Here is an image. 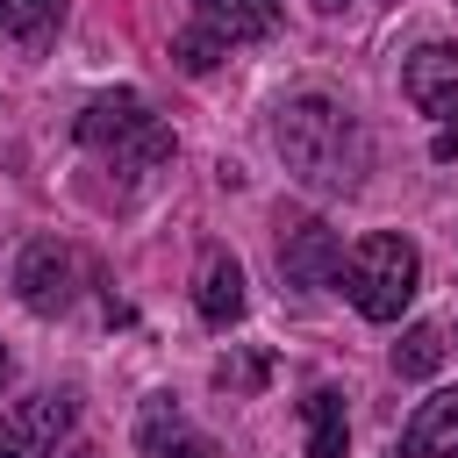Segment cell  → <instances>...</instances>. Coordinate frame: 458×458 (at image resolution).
<instances>
[{"mask_svg":"<svg viewBox=\"0 0 458 458\" xmlns=\"http://www.w3.org/2000/svg\"><path fill=\"white\" fill-rule=\"evenodd\" d=\"M72 136L114 172V179H143V172H157V165H172V129L150 114V100L143 93H129V86H114V93H93L86 107H79V122H72Z\"/></svg>","mask_w":458,"mask_h":458,"instance_id":"cell-2","label":"cell"},{"mask_svg":"<svg viewBox=\"0 0 458 458\" xmlns=\"http://www.w3.org/2000/svg\"><path fill=\"white\" fill-rule=\"evenodd\" d=\"M193 7H200V29L222 43H258L279 29V0H193Z\"/></svg>","mask_w":458,"mask_h":458,"instance_id":"cell-10","label":"cell"},{"mask_svg":"<svg viewBox=\"0 0 458 458\" xmlns=\"http://www.w3.org/2000/svg\"><path fill=\"white\" fill-rule=\"evenodd\" d=\"M64 21V0H0V36L14 50H43Z\"/></svg>","mask_w":458,"mask_h":458,"instance_id":"cell-12","label":"cell"},{"mask_svg":"<svg viewBox=\"0 0 458 458\" xmlns=\"http://www.w3.org/2000/svg\"><path fill=\"white\" fill-rule=\"evenodd\" d=\"M72 415H79L72 394H29L0 422V458H57V437L72 429Z\"/></svg>","mask_w":458,"mask_h":458,"instance_id":"cell-5","label":"cell"},{"mask_svg":"<svg viewBox=\"0 0 458 458\" xmlns=\"http://www.w3.org/2000/svg\"><path fill=\"white\" fill-rule=\"evenodd\" d=\"M172 437H179V408H172V394H150L143 415H136V444L143 451H165Z\"/></svg>","mask_w":458,"mask_h":458,"instance_id":"cell-15","label":"cell"},{"mask_svg":"<svg viewBox=\"0 0 458 458\" xmlns=\"http://www.w3.org/2000/svg\"><path fill=\"white\" fill-rule=\"evenodd\" d=\"M193 308H200V322H215V329H229V322L243 315V265H236L229 250H208V265H200V279H193Z\"/></svg>","mask_w":458,"mask_h":458,"instance_id":"cell-9","label":"cell"},{"mask_svg":"<svg viewBox=\"0 0 458 458\" xmlns=\"http://www.w3.org/2000/svg\"><path fill=\"white\" fill-rule=\"evenodd\" d=\"M79 250L72 243H57V236H36L29 250H21V265H14V293H21V308L29 315H64L72 308V293H79Z\"/></svg>","mask_w":458,"mask_h":458,"instance_id":"cell-4","label":"cell"},{"mask_svg":"<svg viewBox=\"0 0 458 458\" xmlns=\"http://www.w3.org/2000/svg\"><path fill=\"white\" fill-rule=\"evenodd\" d=\"M444 365V329H429V322H415L401 344H394V372L401 379H429Z\"/></svg>","mask_w":458,"mask_h":458,"instance_id":"cell-13","label":"cell"},{"mask_svg":"<svg viewBox=\"0 0 458 458\" xmlns=\"http://www.w3.org/2000/svg\"><path fill=\"white\" fill-rule=\"evenodd\" d=\"M72 458H100V451H93V444H79V451H72Z\"/></svg>","mask_w":458,"mask_h":458,"instance_id":"cell-19","label":"cell"},{"mask_svg":"<svg viewBox=\"0 0 458 458\" xmlns=\"http://www.w3.org/2000/svg\"><path fill=\"white\" fill-rule=\"evenodd\" d=\"M157 458H222V451H215V437H193V429H179V437H172Z\"/></svg>","mask_w":458,"mask_h":458,"instance_id":"cell-17","label":"cell"},{"mask_svg":"<svg viewBox=\"0 0 458 458\" xmlns=\"http://www.w3.org/2000/svg\"><path fill=\"white\" fill-rule=\"evenodd\" d=\"M172 57H179V72H215V64L229 57V43H222V36H208V29L193 21V29L172 43Z\"/></svg>","mask_w":458,"mask_h":458,"instance_id":"cell-16","label":"cell"},{"mask_svg":"<svg viewBox=\"0 0 458 458\" xmlns=\"http://www.w3.org/2000/svg\"><path fill=\"white\" fill-rule=\"evenodd\" d=\"M315 7H344V0H315Z\"/></svg>","mask_w":458,"mask_h":458,"instance_id":"cell-21","label":"cell"},{"mask_svg":"<svg viewBox=\"0 0 458 458\" xmlns=\"http://www.w3.org/2000/svg\"><path fill=\"white\" fill-rule=\"evenodd\" d=\"M272 143H279L286 172H293L301 186H315V193H351V186L365 179V129H358V114H351L344 100H329V93L286 100L279 122H272Z\"/></svg>","mask_w":458,"mask_h":458,"instance_id":"cell-1","label":"cell"},{"mask_svg":"<svg viewBox=\"0 0 458 458\" xmlns=\"http://www.w3.org/2000/svg\"><path fill=\"white\" fill-rule=\"evenodd\" d=\"M401 458H458V386L415 401V415L401 429Z\"/></svg>","mask_w":458,"mask_h":458,"instance_id":"cell-8","label":"cell"},{"mask_svg":"<svg viewBox=\"0 0 458 458\" xmlns=\"http://www.w3.org/2000/svg\"><path fill=\"white\" fill-rule=\"evenodd\" d=\"M429 150H437V157H458V114L437 129V143H429Z\"/></svg>","mask_w":458,"mask_h":458,"instance_id":"cell-18","label":"cell"},{"mask_svg":"<svg viewBox=\"0 0 458 458\" xmlns=\"http://www.w3.org/2000/svg\"><path fill=\"white\" fill-rule=\"evenodd\" d=\"M0 386H7V351H0Z\"/></svg>","mask_w":458,"mask_h":458,"instance_id":"cell-20","label":"cell"},{"mask_svg":"<svg viewBox=\"0 0 458 458\" xmlns=\"http://www.w3.org/2000/svg\"><path fill=\"white\" fill-rule=\"evenodd\" d=\"M336 272H344V243H336L329 222H293L279 236V279L286 286L315 293V286H336Z\"/></svg>","mask_w":458,"mask_h":458,"instance_id":"cell-6","label":"cell"},{"mask_svg":"<svg viewBox=\"0 0 458 458\" xmlns=\"http://www.w3.org/2000/svg\"><path fill=\"white\" fill-rule=\"evenodd\" d=\"M301 429H308V458H344V444H351L344 394H336V386H315V394L301 401Z\"/></svg>","mask_w":458,"mask_h":458,"instance_id":"cell-11","label":"cell"},{"mask_svg":"<svg viewBox=\"0 0 458 458\" xmlns=\"http://www.w3.org/2000/svg\"><path fill=\"white\" fill-rule=\"evenodd\" d=\"M401 86H408V100H415L422 114L451 122V114H458V43H422V50L408 57Z\"/></svg>","mask_w":458,"mask_h":458,"instance_id":"cell-7","label":"cell"},{"mask_svg":"<svg viewBox=\"0 0 458 458\" xmlns=\"http://www.w3.org/2000/svg\"><path fill=\"white\" fill-rule=\"evenodd\" d=\"M415 279H422V258H415V243L394 236V229L358 236L351 258H344V272H336V286L351 293V308H358L365 322H401V308L415 301Z\"/></svg>","mask_w":458,"mask_h":458,"instance_id":"cell-3","label":"cell"},{"mask_svg":"<svg viewBox=\"0 0 458 458\" xmlns=\"http://www.w3.org/2000/svg\"><path fill=\"white\" fill-rule=\"evenodd\" d=\"M265 372H272V358H265V351H236V358H222V365H215V386L243 401V394H258V386H265Z\"/></svg>","mask_w":458,"mask_h":458,"instance_id":"cell-14","label":"cell"}]
</instances>
